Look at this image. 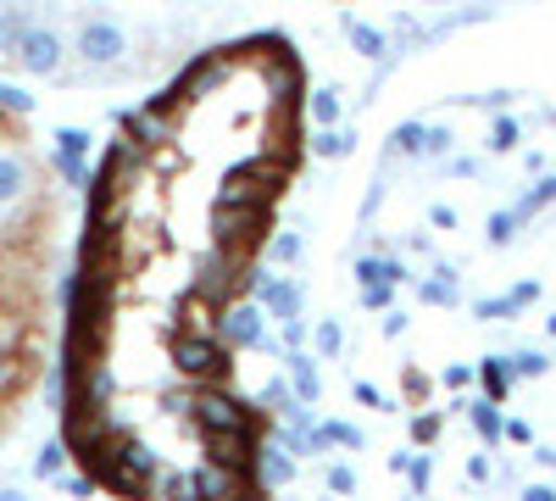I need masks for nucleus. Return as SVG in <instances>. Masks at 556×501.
Masks as SVG:
<instances>
[{
    "mask_svg": "<svg viewBox=\"0 0 556 501\" xmlns=\"http://www.w3.org/2000/svg\"><path fill=\"white\" fill-rule=\"evenodd\" d=\"M506 440H523V446H529V440H534V429H529V424H506Z\"/></svg>",
    "mask_w": 556,
    "mask_h": 501,
    "instance_id": "obj_50",
    "label": "nucleus"
},
{
    "mask_svg": "<svg viewBox=\"0 0 556 501\" xmlns=\"http://www.w3.org/2000/svg\"><path fill=\"white\" fill-rule=\"evenodd\" d=\"M146 496H195V474H178V468H156Z\"/></svg>",
    "mask_w": 556,
    "mask_h": 501,
    "instance_id": "obj_22",
    "label": "nucleus"
},
{
    "mask_svg": "<svg viewBox=\"0 0 556 501\" xmlns=\"http://www.w3.org/2000/svg\"><path fill=\"white\" fill-rule=\"evenodd\" d=\"M551 201H556V178H545V185H534V190H529V196H523V201H518L513 212H518V217H534V212H545Z\"/></svg>",
    "mask_w": 556,
    "mask_h": 501,
    "instance_id": "obj_29",
    "label": "nucleus"
},
{
    "mask_svg": "<svg viewBox=\"0 0 556 501\" xmlns=\"http://www.w3.org/2000/svg\"><path fill=\"white\" fill-rule=\"evenodd\" d=\"M390 146H395V156L424 162V156H429V128H424V123H401V128L390 134Z\"/></svg>",
    "mask_w": 556,
    "mask_h": 501,
    "instance_id": "obj_17",
    "label": "nucleus"
},
{
    "mask_svg": "<svg viewBox=\"0 0 556 501\" xmlns=\"http://www.w3.org/2000/svg\"><path fill=\"white\" fill-rule=\"evenodd\" d=\"M301 340H306V324H301V317H290V324H285V346H290V351H295V346H301Z\"/></svg>",
    "mask_w": 556,
    "mask_h": 501,
    "instance_id": "obj_46",
    "label": "nucleus"
},
{
    "mask_svg": "<svg viewBox=\"0 0 556 501\" xmlns=\"http://www.w3.org/2000/svg\"><path fill=\"white\" fill-rule=\"evenodd\" d=\"M195 496H201V501H223V496H256V474H245V468H228V463L206 458V463L195 468Z\"/></svg>",
    "mask_w": 556,
    "mask_h": 501,
    "instance_id": "obj_10",
    "label": "nucleus"
},
{
    "mask_svg": "<svg viewBox=\"0 0 556 501\" xmlns=\"http://www.w3.org/2000/svg\"><path fill=\"white\" fill-rule=\"evenodd\" d=\"M384 335H390V340L406 335V312H384Z\"/></svg>",
    "mask_w": 556,
    "mask_h": 501,
    "instance_id": "obj_44",
    "label": "nucleus"
},
{
    "mask_svg": "<svg viewBox=\"0 0 556 501\" xmlns=\"http://www.w3.org/2000/svg\"><path fill=\"white\" fill-rule=\"evenodd\" d=\"M240 256H228L223 246H212V251H201L195 256V273H190V296H201V301H212V306H228L235 301V285H240Z\"/></svg>",
    "mask_w": 556,
    "mask_h": 501,
    "instance_id": "obj_4",
    "label": "nucleus"
},
{
    "mask_svg": "<svg viewBox=\"0 0 556 501\" xmlns=\"http://www.w3.org/2000/svg\"><path fill=\"white\" fill-rule=\"evenodd\" d=\"M518 140H523L518 117H495L490 123V151H518Z\"/></svg>",
    "mask_w": 556,
    "mask_h": 501,
    "instance_id": "obj_28",
    "label": "nucleus"
},
{
    "mask_svg": "<svg viewBox=\"0 0 556 501\" xmlns=\"http://www.w3.org/2000/svg\"><path fill=\"white\" fill-rule=\"evenodd\" d=\"M96 485H101V479L89 474V468H84V474H62V490H67V496H96Z\"/></svg>",
    "mask_w": 556,
    "mask_h": 501,
    "instance_id": "obj_36",
    "label": "nucleus"
},
{
    "mask_svg": "<svg viewBox=\"0 0 556 501\" xmlns=\"http://www.w3.org/2000/svg\"><path fill=\"white\" fill-rule=\"evenodd\" d=\"M312 340H317V351H323V356H340V346H345V329L334 324V317H323V324L312 329Z\"/></svg>",
    "mask_w": 556,
    "mask_h": 501,
    "instance_id": "obj_31",
    "label": "nucleus"
},
{
    "mask_svg": "<svg viewBox=\"0 0 556 501\" xmlns=\"http://www.w3.org/2000/svg\"><path fill=\"white\" fill-rule=\"evenodd\" d=\"M412 440H424V446L440 440V418H434V413H417V418H412Z\"/></svg>",
    "mask_w": 556,
    "mask_h": 501,
    "instance_id": "obj_39",
    "label": "nucleus"
},
{
    "mask_svg": "<svg viewBox=\"0 0 556 501\" xmlns=\"http://www.w3.org/2000/svg\"><path fill=\"white\" fill-rule=\"evenodd\" d=\"M285 368L295 374V390H301V401H317V396H323V379H317V368H312V356H301V351H285Z\"/></svg>",
    "mask_w": 556,
    "mask_h": 501,
    "instance_id": "obj_21",
    "label": "nucleus"
},
{
    "mask_svg": "<svg viewBox=\"0 0 556 501\" xmlns=\"http://www.w3.org/2000/svg\"><path fill=\"white\" fill-rule=\"evenodd\" d=\"M262 406H245L240 396H228V390H201L190 396V418L195 429H240V424H256Z\"/></svg>",
    "mask_w": 556,
    "mask_h": 501,
    "instance_id": "obj_6",
    "label": "nucleus"
},
{
    "mask_svg": "<svg viewBox=\"0 0 556 501\" xmlns=\"http://www.w3.org/2000/svg\"><path fill=\"white\" fill-rule=\"evenodd\" d=\"M78 62L89 73H112L128 62V28L117 17H84L78 28Z\"/></svg>",
    "mask_w": 556,
    "mask_h": 501,
    "instance_id": "obj_3",
    "label": "nucleus"
},
{
    "mask_svg": "<svg viewBox=\"0 0 556 501\" xmlns=\"http://www.w3.org/2000/svg\"><path fill=\"white\" fill-rule=\"evenodd\" d=\"M451 173H456V178H479V162H473V156H456Z\"/></svg>",
    "mask_w": 556,
    "mask_h": 501,
    "instance_id": "obj_48",
    "label": "nucleus"
},
{
    "mask_svg": "<svg viewBox=\"0 0 556 501\" xmlns=\"http://www.w3.org/2000/svg\"><path fill=\"white\" fill-rule=\"evenodd\" d=\"M429 223H434V229H456V212H451V206H434Z\"/></svg>",
    "mask_w": 556,
    "mask_h": 501,
    "instance_id": "obj_49",
    "label": "nucleus"
},
{
    "mask_svg": "<svg viewBox=\"0 0 556 501\" xmlns=\"http://www.w3.org/2000/svg\"><path fill=\"white\" fill-rule=\"evenodd\" d=\"M51 167H56V178H62V185H73V190H89V185H96V178H89V156L51 151Z\"/></svg>",
    "mask_w": 556,
    "mask_h": 501,
    "instance_id": "obj_19",
    "label": "nucleus"
},
{
    "mask_svg": "<svg viewBox=\"0 0 556 501\" xmlns=\"http://www.w3.org/2000/svg\"><path fill=\"white\" fill-rule=\"evenodd\" d=\"M267 229V206H228V201H212V246H223L228 256H251V246L262 240Z\"/></svg>",
    "mask_w": 556,
    "mask_h": 501,
    "instance_id": "obj_2",
    "label": "nucleus"
},
{
    "mask_svg": "<svg viewBox=\"0 0 556 501\" xmlns=\"http://www.w3.org/2000/svg\"><path fill=\"white\" fill-rule=\"evenodd\" d=\"M513 362H518V374H523V379H540V374L551 368V362H545V351H518Z\"/></svg>",
    "mask_w": 556,
    "mask_h": 501,
    "instance_id": "obj_35",
    "label": "nucleus"
},
{
    "mask_svg": "<svg viewBox=\"0 0 556 501\" xmlns=\"http://www.w3.org/2000/svg\"><path fill=\"white\" fill-rule=\"evenodd\" d=\"M329 490H334V496H351V490H356V474H351L345 463H334V468H329Z\"/></svg>",
    "mask_w": 556,
    "mask_h": 501,
    "instance_id": "obj_40",
    "label": "nucleus"
},
{
    "mask_svg": "<svg viewBox=\"0 0 556 501\" xmlns=\"http://www.w3.org/2000/svg\"><path fill=\"white\" fill-rule=\"evenodd\" d=\"M317 429H323V440H340V446H362V429H351V424H334V418H329V424H317Z\"/></svg>",
    "mask_w": 556,
    "mask_h": 501,
    "instance_id": "obj_37",
    "label": "nucleus"
},
{
    "mask_svg": "<svg viewBox=\"0 0 556 501\" xmlns=\"http://www.w3.org/2000/svg\"><path fill=\"white\" fill-rule=\"evenodd\" d=\"M306 112H312L317 128H334L340 123V89H317V96L306 101Z\"/></svg>",
    "mask_w": 556,
    "mask_h": 501,
    "instance_id": "obj_24",
    "label": "nucleus"
},
{
    "mask_svg": "<svg viewBox=\"0 0 556 501\" xmlns=\"http://www.w3.org/2000/svg\"><path fill=\"white\" fill-rule=\"evenodd\" d=\"M534 296H540V285H518V290H513V301H518V306H529Z\"/></svg>",
    "mask_w": 556,
    "mask_h": 501,
    "instance_id": "obj_51",
    "label": "nucleus"
},
{
    "mask_svg": "<svg viewBox=\"0 0 556 501\" xmlns=\"http://www.w3.org/2000/svg\"><path fill=\"white\" fill-rule=\"evenodd\" d=\"M518 223H523L518 212H490L484 240H490V246H513V240H518Z\"/></svg>",
    "mask_w": 556,
    "mask_h": 501,
    "instance_id": "obj_25",
    "label": "nucleus"
},
{
    "mask_svg": "<svg viewBox=\"0 0 556 501\" xmlns=\"http://www.w3.org/2000/svg\"><path fill=\"white\" fill-rule=\"evenodd\" d=\"M356 401H362V406H384V396L367 385V379H356Z\"/></svg>",
    "mask_w": 556,
    "mask_h": 501,
    "instance_id": "obj_45",
    "label": "nucleus"
},
{
    "mask_svg": "<svg viewBox=\"0 0 556 501\" xmlns=\"http://www.w3.org/2000/svg\"><path fill=\"white\" fill-rule=\"evenodd\" d=\"M513 379H518V362H513V356H484V362H479V385H484L490 401L513 396Z\"/></svg>",
    "mask_w": 556,
    "mask_h": 501,
    "instance_id": "obj_14",
    "label": "nucleus"
},
{
    "mask_svg": "<svg viewBox=\"0 0 556 501\" xmlns=\"http://www.w3.org/2000/svg\"><path fill=\"white\" fill-rule=\"evenodd\" d=\"M17 374H23V362H17L12 340H0V396H7V390L17 385Z\"/></svg>",
    "mask_w": 556,
    "mask_h": 501,
    "instance_id": "obj_32",
    "label": "nucleus"
},
{
    "mask_svg": "<svg viewBox=\"0 0 556 501\" xmlns=\"http://www.w3.org/2000/svg\"><path fill=\"white\" fill-rule=\"evenodd\" d=\"M56 151L89 156V151H96V134H89V128H56Z\"/></svg>",
    "mask_w": 556,
    "mask_h": 501,
    "instance_id": "obj_30",
    "label": "nucleus"
},
{
    "mask_svg": "<svg viewBox=\"0 0 556 501\" xmlns=\"http://www.w3.org/2000/svg\"><path fill=\"white\" fill-rule=\"evenodd\" d=\"M473 379H479V368H462V362H451V368H445V385H451V390L473 385Z\"/></svg>",
    "mask_w": 556,
    "mask_h": 501,
    "instance_id": "obj_41",
    "label": "nucleus"
},
{
    "mask_svg": "<svg viewBox=\"0 0 556 501\" xmlns=\"http://www.w3.org/2000/svg\"><path fill=\"white\" fill-rule=\"evenodd\" d=\"M62 62H67L62 34H56V28H45V23H28V34H23V45H17V67L34 73V78H56Z\"/></svg>",
    "mask_w": 556,
    "mask_h": 501,
    "instance_id": "obj_7",
    "label": "nucleus"
},
{
    "mask_svg": "<svg viewBox=\"0 0 556 501\" xmlns=\"http://www.w3.org/2000/svg\"><path fill=\"white\" fill-rule=\"evenodd\" d=\"M451 140H456L451 128H429V156H445V151H451Z\"/></svg>",
    "mask_w": 556,
    "mask_h": 501,
    "instance_id": "obj_42",
    "label": "nucleus"
},
{
    "mask_svg": "<svg viewBox=\"0 0 556 501\" xmlns=\"http://www.w3.org/2000/svg\"><path fill=\"white\" fill-rule=\"evenodd\" d=\"M290 479H295V451L278 446V440H273V446L262 440V451H256V496H262V490H278V485H290Z\"/></svg>",
    "mask_w": 556,
    "mask_h": 501,
    "instance_id": "obj_12",
    "label": "nucleus"
},
{
    "mask_svg": "<svg viewBox=\"0 0 556 501\" xmlns=\"http://www.w3.org/2000/svg\"><path fill=\"white\" fill-rule=\"evenodd\" d=\"M473 429H479V440H490V446L506 435V424H501V413H495V401H490V396L473 406Z\"/></svg>",
    "mask_w": 556,
    "mask_h": 501,
    "instance_id": "obj_26",
    "label": "nucleus"
},
{
    "mask_svg": "<svg viewBox=\"0 0 556 501\" xmlns=\"http://www.w3.org/2000/svg\"><path fill=\"white\" fill-rule=\"evenodd\" d=\"M417 296H424L429 306H456V267H451V262H440V267H434V279H429L424 290H417Z\"/></svg>",
    "mask_w": 556,
    "mask_h": 501,
    "instance_id": "obj_20",
    "label": "nucleus"
},
{
    "mask_svg": "<svg viewBox=\"0 0 556 501\" xmlns=\"http://www.w3.org/2000/svg\"><path fill=\"white\" fill-rule=\"evenodd\" d=\"M201 446H206V458H217V463H228V468L256 474L262 429H256V424H240V429H201Z\"/></svg>",
    "mask_w": 556,
    "mask_h": 501,
    "instance_id": "obj_5",
    "label": "nucleus"
},
{
    "mask_svg": "<svg viewBox=\"0 0 556 501\" xmlns=\"http://www.w3.org/2000/svg\"><path fill=\"white\" fill-rule=\"evenodd\" d=\"M545 329H551V335H556V312H551V317H545Z\"/></svg>",
    "mask_w": 556,
    "mask_h": 501,
    "instance_id": "obj_52",
    "label": "nucleus"
},
{
    "mask_svg": "<svg viewBox=\"0 0 556 501\" xmlns=\"http://www.w3.org/2000/svg\"><path fill=\"white\" fill-rule=\"evenodd\" d=\"M390 296H395V285H390V279L362 285V306H374V312H384V306H390Z\"/></svg>",
    "mask_w": 556,
    "mask_h": 501,
    "instance_id": "obj_33",
    "label": "nucleus"
},
{
    "mask_svg": "<svg viewBox=\"0 0 556 501\" xmlns=\"http://www.w3.org/2000/svg\"><path fill=\"white\" fill-rule=\"evenodd\" d=\"M345 34H351V51H356V57H367V62H384V57H390V39H384L379 28H367V23H345Z\"/></svg>",
    "mask_w": 556,
    "mask_h": 501,
    "instance_id": "obj_15",
    "label": "nucleus"
},
{
    "mask_svg": "<svg viewBox=\"0 0 556 501\" xmlns=\"http://www.w3.org/2000/svg\"><path fill=\"white\" fill-rule=\"evenodd\" d=\"M23 34H28V7H0V57H17Z\"/></svg>",
    "mask_w": 556,
    "mask_h": 501,
    "instance_id": "obj_16",
    "label": "nucleus"
},
{
    "mask_svg": "<svg viewBox=\"0 0 556 501\" xmlns=\"http://www.w3.org/2000/svg\"><path fill=\"white\" fill-rule=\"evenodd\" d=\"M273 256L278 262H301V235H273Z\"/></svg>",
    "mask_w": 556,
    "mask_h": 501,
    "instance_id": "obj_38",
    "label": "nucleus"
},
{
    "mask_svg": "<svg viewBox=\"0 0 556 501\" xmlns=\"http://www.w3.org/2000/svg\"><path fill=\"white\" fill-rule=\"evenodd\" d=\"M28 185H34L28 156H23V151H0V206L23 201V196H28Z\"/></svg>",
    "mask_w": 556,
    "mask_h": 501,
    "instance_id": "obj_13",
    "label": "nucleus"
},
{
    "mask_svg": "<svg viewBox=\"0 0 556 501\" xmlns=\"http://www.w3.org/2000/svg\"><path fill=\"white\" fill-rule=\"evenodd\" d=\"M173 368L195 385H217L235 362H228V340L212 335V329H184L173 335Z\"/></svg>",
    "mask_w": 556,
    "mask_h": 501,
    "instance_id": "obj_1",
    "label": "nucleus"
},
{
    "mask_svg": "<svg viewBox=\"0 0 556 501\" xmlns=\"http://www.w3.org/2000/svg\"><path fill=\"white\" fill-rule=\"evenodd\" d=\"M235 78V62L228 57H201L190 73H184L178 84H173V96H167V107H184V101H206V96H217V89Z\"/></svg>",
    "mask_w": 556,
    "mask_h": 501,
    "instance_id": "obj_9",
    "label": "nucleus"
},
{
    "mask_svg": "<svg viewBox=\"0 0 556 501\" xmlns=\"http://www.w3.org/2000/svg\"><path fill=\"white\" fill-rule=\"evenodd\" d=\"M67 458H73L67 435H62V440H45V446H39V458H34V474H39V479H62Z\"/></svg>",
    "mask_w": 556,
    "mask_h": 501,
    "instance_id": "obj_18",
    "label": "nucleus"
},
{
    "mask_svg": "<svg viewBox=\"0 0 556 501\" xmlns=\"http://www.w3.org/2000/svg\"><path fill=\"white\" fill-rule=\"evenodd\" d=\"M123 128H128L146 151H162V146H173V107H167V101H156V107L123 112Z\"/></svg>",
    "mask_w": 556,
    "mask_h": 501,
    "instance_id": "obj_11",
    "label": "nucleus"
},
{
    "mask_svg": "<svg viewBox=\"0 0 556 501\" xmlns=\"http://www.w3.org/2000/svg\"><path fill=\"white\" fill-rule=\"evenodd\" d=\"M523 501H556V485H523Z\"/></svg>",
    "mask_w": 556,
    "mask_h": 501,
    "instance_id": "obj_47",
    "label": "nucleus"
},
{
    "mask_svg": "<svg viewBox=\"0 0 556 501\" xmlns=\"http://www.w3.org/2000/svg\"><path fill=\"white\" fill-rule=\"evenodd\" d=\"M267 306L262 301H228L223 312H217V335L228 340V346H240V351H251V346H267Z\"/></svg>",
    "mask_w": 556,
    "mask_h": 501,
    "instance_id": "obj_8",
    "label": "nucleus"
},
{
    "mask_svg": "<svg viewBox=\"0 0 556 501\" xmlns=\"http://www.w3.org/2000/svg\"><path fill=\"white\" fill-rule=\"evenodd\" d=\"M473 312L484 317V324H495V317H513V312H518V301H513V296H506V301H495V296H484V301H479Z\"/></svg>",
    "mask_w": 556,
    "mask_h": 501,
    "instance_id": "obj_34",
    "label": "nucleus"
},
{
    "mask_svg": "<svg viewBox=\"0 0 556 501\" xmlns=\"http://www.w3.org/2000/svg\"><path fill=\"white\" fill-rule=\"evenodd\" d=\"M312 151H317V156H334V162H340V156H351V151H356V134L334 123V128H323L317 140H312Z\"/></svg>",
    "mask_w": 556,
    "mask_h": 501,
    "instance_id": "obj_23",
    "label": "nucleus"
},
{
    "mask_svg": "<svg viewBox=\"0 0 556 501\" xmlns=\"http://www.w3.org/2000/svg\"><path fill=\"white\" fill-rule=\"evenodd\" d=\"M412 490H429V458H412Z\"/></svg>",
    "mask_w": 556,
    "mask_h": 501,
    "instance_id": "obj_43",
    "label": "nucleus"
},
{
    "mask_svg": "<svg viewBox=\"0 0 556 501\" xmlns=\"http://www.w3.org/2000/svg\"><path fill=\"white\" fill-rule=\"evenodd\" d=\"M0 112H7V117H28V112H34V96H28L23 84H7V78H0Z\"/></svg>",
    "mask_w": 556,
    "mask_h": 501,
    "instance_id": "obj_27",
    "label": "nucleus"
}]
</instances>
